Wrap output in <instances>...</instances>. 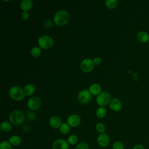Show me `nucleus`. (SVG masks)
<instances>
[{"label": "nucleus", "mask_w": 149, "mask_h": 149, "mask_svg": "<svg viewBox=\"0 0 149 149\" xmlns=\"http://www.w3.org/2000/svg\"><path fill=\"white\" fill-rule=\"evenodd\" d=\"M93 61H94V63L95 65H99V64L101 62V58H100V57H98V56L95 57V58L94 59Z\"/></svg>", "instance_id": "31"}, {"label": "nucleus", "mask_w": 149, "mask_h": 149, "mask_svg": "<svg viewBox=\"0 0 149 149\" xmlns=\"http://www.w3.org/2000/svg\"><path fill=\"white\" fill-rule=\"evenodd\" d=\"M69 14L65 10H58L54 16V23L59 26H62L68 23L69 20Z\"/></svg>", "instance_id": "1"}, {"label": "nucleus", "mask_w": 149, "mask_h": 149, "mask_svg": "<svg viewBox=\"0 0 149 149\" xmlns=\"http://www.w3.org/2000/svg\"><path fill=\"white\" fill-rule=\"evenodd\" d=\"M94 63L93 60L90 58L84 59L80 63V68L84 72L88 73L92 71L94 68Z\"/></svg>", "instance_id": "6"}, {"label": "nucleus", "mask_w": 149, "mask_h": 149, "mask_svg": "<svg viewBox=\"0 0 149 149\" xmlns=\"http://www.w3.org/2000/svg\"><path fill=\"white\" fill-rule=\"evenodd\" d=\"M77 99L81 104H87L91 101V94L88 90H83L79 93Z\"/></svg>", "instance_id": "7"}, {"label": "nucleus", "mask_w": 149, "mask_h": 149, "mask_svg": "<svg viewBox=\"0 0 149 149\" xmlns=\"http://www.w3.org/2000/svg\"><path fill=\"white\" fill-rule=\"evenodd\" d=\"M81 122V118L77 114H72L70 115L67 119L68 124L73 127L78 126Z\"/></svg>", "instance_id": "11"}, {"label": "nucleus", "mask_w": 149, "mask_h": 149, "mask_svg": "<svg viewBox=\"0 0 149 149\" xmlns=\"http://www.w3.org/2000/svg\"><path fill=\"white\" fill-rule=\"evenodd\" d=\"M33 3L31 0H23L20 3V8L24 12H29L33 8Z\"/></svg>", "instance_id": "14"}, {"label": "nucleus", "mask_w": 149, "mask_h": 149, "mask_svg": "<svg viewBox=\"0 0 149 149\" xmlns=\"http://www.w3.org/2000/svg\"><path fill=\"white\" fill-rule=\"evenodd\" d=\"M21 16H22V18L23 20H27L29 17V13L28 12H23L21 14Z\"/></svg>", "instance_id": "30"}, {"label": "nucleus", "mask_w": 149, "mask_h": 149, "mask_svg": "<svg viewBox=\"0 0 149 149\" xmlns=\"http://www.w3.org/2000/svg\"><path fill=\"white\" fill-rule=\"evenodd\" d=\"M112 149H125V147L122 142L117 141L113 143Z\"/></svg>", "instance_id": "28"}, {"label": "nucleus", "mask_w": 149, "mask_h": 149, "mask_svg": "<svg viewBox=\"0 0 149 149\" xmlns=\"http://www.w3.org/2000/svg\"><path fill=\"white\" fill-rule=\"evenodd\" d=\"M95 113H96V116L98 118H103L105 116V115L107 114V110L104 107H101L97 109Z\"/></svg>", "instance_id": "22"}, {"label": "nucleus", "mask_w": 149, "mask_h": 149, "mask_svg": "<svg viewBox=\"0 0 149 149\" xmlns=\"http://www.w3.org/2000/svg\"><path fill=\"white\" fill-rule=\"evenodd\" d=\"M41 53V48L39 47H34L31 50V55L33 57H38Z\"/></svg>", "instance_id": "23"}, {"label": "nucleus", "mask_w": 149, "mask_h": 149, "mask_svg": "<svg viewBox=\"0 0 149 149\" xmlns=\"http://www.w3.org/2000/svg\"><path fill=\"white\" fill-rule=\"evenodd\" d=\"M8 141L12 146H18L22 143L21 137L19 136L16 134L11 136L9 138Z\"/></svg>", "instance_id": "16"}, {"label": "nucleus", "mask_w": 149, "mask_h": 149, "mask_svg": "<svg viewBox=\"0 0 149 149\" xmlns=\"http://www.w3.org/2000/svg\"><path fill=\"white\" fill-rule=\"evenodd\" d=\"M27 117L30 120H33L36 118V115L34 114V113H33L31 111H29L27 113Z\"/></svg>", "instance_id": "29"}, {"label": "nucleus", "mask_w": 149, "mask_h": 149, "mask_svg": "<svg viewBox=\"0 0 149 149\" xmlns=\"http://www.w3.org/2000/svg\"><path fill=\"white\" fill-rule=\"evenodd\" d=\"M132 149H145V148L144 146L141 144H136L132 148Z\"/></svg>", "instance_id": "32"}, {"label": "nucleus", "mask_w": 149, "mask_h": 149, "mask_svg": "<svg viewBox=\"0 0 149 149\" xmlns=\"http://www.w3.org/2000/svg\"><path fill=\"white\" fill-rule=\"evenodd\" d=\"M97 141L98 145L101 148L107 147L110 143V139L108 134L105 133L99 134L97 136Z\"/></svg>", "instance_id": "9"}, {"label": "nucleus", "mask_w": 149, "mask_h": 149, "mask_svg": "<svg viewBox=\"0 0 149 149\" xmlns=\"http://www.w3.org/2000/svg\"><path fill=\"white\" fill-rule=\"evenodd\" d=\"M9 95L10 98L15 101H20L24 98V89L18 86L12 87L9 90Z\"/></svg>", "instance_id": "3"}, {"label": "nucleus", "mask_w": 149, "mask_h": 149, "mask_svg": "<svg viewBox=\"0 0 149 149\" xmlns=\"http://www.w3.org/2000/svg\"><path fill=\"white\" fill-rule=\"evenodd\" d=\"M74 149H90L89 145L84 141L79 142L75 147Z\"/></svg>", "instance_id": "27"}, {"label": "nucleus", "mask_w": 149, "mask_h": 149, "mask_svg": "<svg viewBox=\"0 0 149 149\" xmlns=\"http://www.w3.org/2000/svg\"><path fill=\"white\" fill-rule=\"evenodd\" d=\"M52 147V149H69V144L67 140L63 139H58L53 142Z\"/></svg>", "instance_id": "10"}, {"label": "nucleus", "mask_w": 149, "mask_h": 149, "mask_svg": "<svg viewBox=\"0 0 149 149\" xmlns=\"http://www.w3.org/2000/svg\"><path fill=\"white\" fill-rule=\"evenodd\" d=\"M24 91L25 95H31L35 91V87L32 84H27L24 86Z\"/></svg>", "instance_id": "19"}, {"label": "nucleus", "mask_w": 149, "mask_h": 149, "mask_svg": "<svg viewBox=\"0 0 149 149\" xmlns=\"http://www.w3.org/2000/svg\"><path fill=\"white\" fill-rule=\"evenodd\" d=\"M109 105L112 111L116 112L119 111L122 108V104L121 101L116 98H112L109 103Z\"/></svg>", "instance_id": "12"}, {"label": "nucleus", "mask_w": 149, "mask_h": 149, "mask_svg": "<svg viewBox=\"0 0 149 149\" xmlns=\"http://www.w3.org/2000/svg\"><path fill=\"white\" fill-rule=\"evenodd\" d=\"M111 100V94L107 91H102L97 95L96 98V102L98 105L104 107L109 103Z\"/></svg>", "instance_id": "5"}, {"label": "nucleus", "mask_w": 149, "mask_h": 149, "mask_svg": "<svg viewBox=\"0 0 149 149\" xmlns=\"http://www.w3.org/2000/svg\"><path fill=\"white\" fill-rule=\"evenodd\" d=\"M0 149H13V147L8 140H3L0 143Z\"/></svg>", "instance_id": "25"}, {"label": "nucleus", "mask_w": 149, "mask_h": 149, "mask_svg": "<svg viewBox=\"0 0 149 149\" xmlns=\"http://www.w3.org/2000/svg\"><path fill=\"white\" fill-rule=\"evenodd\" d=\"M70 126L68 123H63L59 127L60 132L63 134H67L70 132Z\"/></svg>", "instance_id": "20"}, {"label": "nucleus", "mask_w": 149, "mask_h": 149, "mask_svg": "<svg viewBox=\"0 0 149 149\" xmlns=\"http://www.w3.org/2000/svg\"><path fill=\"white\" fill-rule=\"evenodd\" d=\"M38 44L40 48L42 49H49L54 45V40L52 38L48 35H43L39 37Z\"/></svg>", "instance_id": "4"}, {"label": "nucleus", "mask_w": 149, "mask_h": 149, "mask_svg": "<svg viewBox=\"0 0 149 149\" xmlns=\"http://www.w3.org/2000/svg\"><path fill=\"white\" fill-rule=\"evenodd\" d=\"M105 3L107 7L109 9H113L118 5V1L116 0H106Z\"/></svg>", "instance_id": "24"}, {"label": "nucleus", "mask_w": 149, "mask_h": 149, "mask_svg": "<svg viewBox=\"0 0 149 149\" xmlns=\"http://www.w3.org/2000/svg\"><path fill=\"white\" fill-rule=\"evenodd\" d=\"M137 39L141 42H146L149 40V36L148 33L144 31H140L137 33Z\"/></svg>", "instance_id": "17"}, {"label": "nucleus", "mask_w": 149, "mask_h": 149, "mask_svg": "<svg viewBox=\"0 0 149 149\" xmlns=\"http://www.w3.org/2000/svg\"><path fill=\"white\" fill-rule=\"evenodd\" d=\"M9 119L10 122L12 125L15 126H19L24 122L25 116L22 111L20 110H15L10 113Z\"/></svg>", "instance_id": "2"}, {"label": "nucleus", "mask_w": 149, "mask_h": 149, "mask_svg": "<svg viewBox=\"0 0 149 149\" xmlns=\"http://www.w3.org/2000/svg\"><path fill=\"white\" fill-rule=\"evenodd\" d=\"M49 124L53 129H59L62 125V121L59 116H53L49 118Z\"/></svg>", "instance_id": "13"}, {"label": "nucleus", "mask_w": 149, "mask_h": 149, "mask_svg": "<svg viewBox=\"0 0 149 149\" xmlns=\"http://www.w3.org/2000/svg\"><path fill=\"white\" fill-rule=\"evenodd\" d=\"M88 90L93 95H98L101 93V87L100 84L94 83L90 86Z\"/></svg>", "instance_id": "15"}, {"label": "nucleus", "mask_w": 149, "mask_h": 149, "mask_svg": "<svg viewBox=\"0 0 149 149\" xmlns=\"http://www.w3.org/2000/svg\"><path fill=\"white\" fill-rule=\"evenodd\" d=\"M78 141H79L78 137L76 134H70V136H69L67 139V141L68 144L72 146L76 145V144L77 145L79 143Z\"/></svg>", "instance_id": "21"}, {"label": "nucleus", "mask_w": 149, "mask_h": 149, "mask_svg": "<svg viewBox=\"0 0 149 149\" xmlns=\"http://www.w3.org/2000/svg\"><path fill=\"white\" fill-rule=\"evenodd\" d=\"M1 129L4 132H9L12 130V126L10 122L8 121H3L1 123Z\"/></svg>", "instance_id": "18"}, {"label": "nucleus", "mask_w": 149, "mask_h": 149, "mask_svg": "<svg viewBox=\"0 0 149 149\" xmlns=\"http://www.w3.org/2000/svg\"><path fill=\"white\" fill-rule=\"evenodd\" d=\"M95 130L99 134L104 133L105 131V126L102 123H98L95 126Z\"/></svg>", "instance_id": "26"}, {"label": "nucleus", "mask_w": 149, "mask_h": 149, "mask_svg": "<svg viewBox=\"0 0 149 149\" xmlns=\"http://www.w3.org/2000/svg\"><path fill=\"white\" fill-rule=\"evenodd\" d=\"M41 105V100L38 97L33 96L27 101V107L31 111L38 109Z\"/></svg>", "instance_id": "8"}]
</instances>
